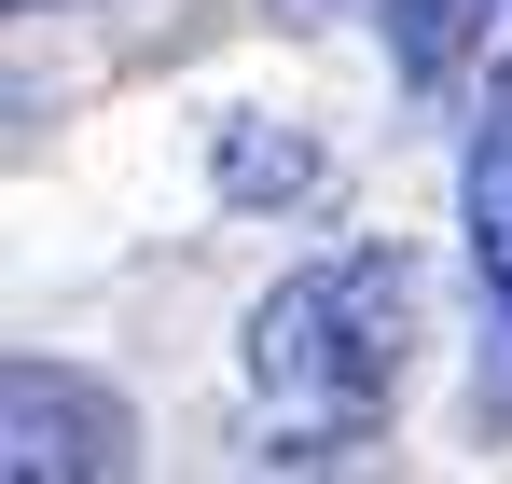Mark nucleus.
<instances>
[{
	"label": "nucleus",
	"mask_w": 512,
	"mask_h": 484,
	"mask_svg": "<svg viewBox=\"0 0 512 484\" xmlns=\"http://www.w3.org/2000/svg\"><path fill=\"white\" fill-rule=\"evenodd\" d=\"M402 360H416V263L402 249H319V263H291L250 305V346H236L250 415L277 443H305V457L360 443L402 402Z\"/></svg>",
	"instance_id": "obj_1"
},
{
	"label": "nucleus",
	"mask_w": 512,
	"mask_h": 484,
	"mask_svg": "<svg viewBox=\"0 0 512 484\" xmlns=\"http://www.w3.org/2000/svg\"><path fill=\"white\" fill-rule=\"evenodd\" d=\"M125 402L97 388L84 360H14L0 374V484H125Z\"/></svg>",
	"instance_id": "obj_2"
},
{
	"label": "nucleus",
	"mask_w": 512,
	"mask_h": 484,
	"mask_svg": "<svg viewBox=\"0 0 512 484\" xmlns=\"http://www.w3.org/2000/svg\"><path fill=\"white\" fill-rule=\"evenodd\" d=\"M388 56L416 97H457L512 56V0H388Z\"/></svg>",
	"instance_id": "obj_3"
},
{
	"label": "nucleus",
	"mask_w": 512,
	"mask_h": 484,
	"mask_svg": "<svg viewBox=\"0 0 512 484\" xmlns=\"http://www.w3.org/2000/svg\"><path fill=\"white\" fill-rule=\"evenodd\" d=\"M457 222H471V263H485V305L512 332V97L471 125V166H457Z\"/></svg>",
	"instance_id": "obj_4"
},
{
	"label": "nucleus",
	"mask_w": 512,
	"mask_h": 484,
	"mask_svg": "<svg viewBox=\"0 0 512 484\" xmlns=\"http://www.w3.org/2000/svg\"><path fill=\"white\" fill-rule=\"evenodd\" d=\"M14 14H42V0H14Z\"/></svg>",
	"instance_id": "obj_5"
}]
</instances>
